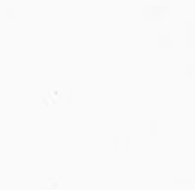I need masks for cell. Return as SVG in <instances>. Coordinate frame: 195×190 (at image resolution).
Wrapping results in <instances>:
<instances>
[]
</instances>
